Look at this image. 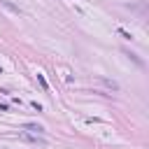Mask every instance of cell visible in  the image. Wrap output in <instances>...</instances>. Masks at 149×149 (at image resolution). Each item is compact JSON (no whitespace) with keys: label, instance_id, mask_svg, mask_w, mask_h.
Wrapping results in <instances>:
<instances>
[{"label":"cell","instance_id":"6da1fadb","mask_svg":"<svg viewBox=\"0 0 149 149\" xmlns=\"http://www.w3.org/2000/svg\"><path fill=\"white\" fill-rule=\"evenodd\" d=\"M0 5H5V7H7V9H12V12H14V14H21V9H19V7H14V5H12V2H9V0H0Z\"/></svg>","mask_w":149,"mask_h":149},{"label":"cell","instance_id":"7a4b0ae2","mask_svg":"<svg viewBox=\"0 0 149 149\" xmlns=\"http://www.w3.org/2000/svg\"><path fill=\"white\" fill-rule=\"evenodd\" d=\"M23 128H26V130H35V133H42V130H44V128H42L40 123H26Z\"/></svg>","mask_w":149,"mask_h":149},{"label":"cell","instance_id":"3957f363","mask_svg":"<svg viewBox=\"0 0 149 149\" xmlns=\"http://www.w3.org/2000/svg\"><path fill=\"white\" fill-rule=\"evenodd\" d=\"M100 81H102L105 86H109L112 91H116V88H119V84H116V81H109V79H100Z\"/></svg>","mask_w":149,"mask_h":149},{"label":"cell","instance_id":"277c9868","mask_svg":"<svg viewBox=\"0 0 149 149\" xmlns=\"http://www.w3.org/2000/svg\"><path fill=\"white\" fill-rule=\"evenodd\" d=\"M37 81H40V86H42V88H44V91H47V88H49V84H47V79H44V77H42V74H37Z\"/></svg>","mask_w":149,"mask_h":149},{"label":"cell","instance_id":"5b68a950","mask_svg":"<svg viewBox=\"0 0 149 149\" xmlns=\"http://www.w3.org/2000/svg\"><path fill=\"white\" fill-rule=\"evenodd\" d=\"M119 35H123V37H126V40H130V37H133V35H130V33H126V30H123V28H119Z\"/></svg>","mask_w":149,"mask_h":149}]
</instances>
